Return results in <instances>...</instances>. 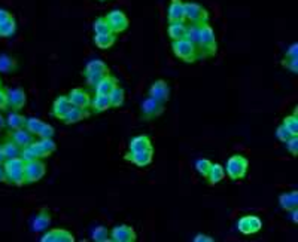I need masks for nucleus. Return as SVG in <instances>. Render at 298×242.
I'll return each instance as SVG.
<instances>
[{
    "label": "nucleus",
    "mask_w": 298,
    "mask_h": 242,
    "mask_svg": "<svg viewBox=\"0 0 298 242\" xmlns=\"http://www.w3.org/2000/svg\"><path fill=\"white\" fill-rule=\"evenodd\" d=\"M197 49H198V53H200L201 60L216 55V51H218L216 35H215V30L209 25V22L200 25V35H198V40H197Z\"/></svg>",
    "instance_id": "nucleus-1"
},
{
    "label": "nucleus",
    "mask_w": 298,
    "mask_h": 242,
    "mask_svg": "<svg viewBox=\"0 0 298 242\" xmlns=\"http://www.w3.org/2000/svg\"><path fill=\"white\" fill-rule=\"evenodd\" d=\"M24 165H26V162L19 156L5 160L3 168H5V173H6V181L9 184H14V186H18V187L26 184Z\"/></svg>",
    "instance_id": "nucleus-2"
},
{
    "label": "nucleus",
    "mask_w": 298,
    "mask_h": 242,
    "mask_svg": "<svg viewBox=\"0 0 298 242\" xmlns=\"http://www.w3.org/2000/svg\"><path fill=\"white\" fill-rule=\"evenodd\" d=\"M225 170V175H228V178L231 181H237L245 178L247 170H249V160L247 157L240 153L231 155L228 157L227 165L224 167Z\"/></svg>",
    "instance_id": "nucleus-3"
},
{
    "label": "nucleus",
    "mask_w": 298,
    "mask_h": 242,
    "mask_svg": "<svg viewBox=\"0 0 298 242\" xmlns=\"http://www.w3.org/2000/svg\"><path fill=\"white\" fill-rule=\"evenodd\" d=\"M172 51L175 53L176 58L182 60L184 63H195L200 60V53L197 46L188 39H180L172 42Z\"/></svg>",
    "instance_id": "nucleus-4"
},
{
    "label": "nucleus",
    "mask_w": 298,
    "mask_h": 242,
    "mask_svg": "<svg viewBox=\"0 0 298 242\" xmlns=\"http://www.w3.org/2000/svg\"><path fill=\"white\" fill-rule=\"evenodd\" d=\"M106 74H109V67L105 61L102 60H91L88 61L85 70H84V76L87 79L88 87H96Z\"/></svg>",
    "instance_id": "nucleus-5"
},
{
    "label": "nucleus",
    "mask_w": 298,
    "mask_h": 242,
    "mask_svg": "<svg viewBox=\"0 0 298 242\" xmlns=\"http://www.w3.org/2000/svg\"><path fill=\"white\" fill-rule=\"evenodd\" d=\"M185 8V22L191 25H203L209 22V12L204 6L195 2L184 3Z\"/></svg>",
    "instance_id": "nucleus-6"
},
{
    "label": "nucleus",
    "mask_w": 298,
    "mask_h": 242,
    "mask_svg": "<svg viewBox=\"0 0 298 242\" xmlns=\"http://www.w3.org/2000/svg\"><path fill=\"white\" fill-rule=\"evenodd\" d=\"M47 174V165L40 160L35 159L30 162H26L24 165V175H26V184H32L39 180H42Z\"/></svg>",
    "instance_id": "nucleus-7"
},
{
    "label": "nucleus",
    "mask_w": 298,
    "mask_h": 242,
    "mask_svg": "<svg viewBox=\"0 0 298 242\" xmlns=\"http://www.w3.org/2000/svg\"><path fill=\"white\" fill-rule=\"evenodd\" d=\"M105 18L107 24H109V27H110V30H112V33H115V35L124 33L130 25L128 17L121 9H113V11L107 12V15Z\"/></svg>",
    "instance_id": "nucleus-8"
},
{
    "label": "nucleus",
    "mask_w": 298,
    "mask_h": 242,
    "mask_svg": "<svg viewBox=\"0 0 298 242\" xmlns=\"http://www.w3.org/2000/svg\"><path fill=\"white\" fill-rule=\"evenodd\" d=\"M26 129L29 132H32L33 136H37L40 139H53L55 131L51 125L45 123L43 121L37 119V118H27L26 121Z\"/></svg>",
    "instance_id": "nucleus-9"
},
{
    "label": "nucleus",
    "mask_w": 298,
    "mask_h": 242,
    "mask_svg": "<svg viewBox=\"0 0 298 242\" xmlns=\"http://www.w3.org/2000/svg\"><path fill=\"white\" fill-rule=\"evenodd\" d=\"M263 229V220L258 216L249 214L237 220V230L243 235H255Z\"/></svg>",
    "instance_id": "nucleus-10"
},
{
    "label": "nucleus",
    "mask_w": 298,
    "mask_h": 242,
    "mask_svg": "<svg viewBox=\"0 0 298 242\" xmlns=\"http://www.w3.org/2000/svg\"><path fill=\"white\" fill-rule=\"evenodd\" d=\"M141 113L146 121H151V119L158 118V116H161L164 113V104L154 100V98H151V97H148L146 100L142 101Z\"/></svg>",
    "instance_id": "nucleus-11"
},
{
    "label": "nucleus",
    "mask_w": 298,
    "mask_h": 242,
    "mask_svg": "<svg viewBox=\"0 0 298 242\" xmlns=\"http://www.w3.org/2000/svg\"><path fill=\"white\" fill-rule=\"evenodd\" d=\"M124 159L134 164L139 168H145L148 165L152 164L154 160V149H148V150H141V152H127L124 155Z\"/></svg>",
    "instance_id": "nucleus-12"
},
{
    "label": "nucleus",
    "mask_w": 298,
    "mask_h": 242,
    "mask_svg": "<svg viewBox=\"0 0 298 242\" xmlns=\"http://www.w3.org/2000/svg\"><path fill=\"white\" fill-rule=\"evenodd\" d=\"M136 230L128 225H118L110 230V241L113 242H136Z\"/></svg>",
    "instance_id": "nucleus-13"
},
{
    "label": "nucleus",
    "mask_w": 298,
    "mask_h": 242,
    "mask_svg": "<svg viewBox=\"0 0 298 242\" xmlns=\"http://www.w3.org/2000/svg\"><path fill=\"white\" fill-rule=\"evenodd\" d=\"M148 94H149L151 98H154V100L164 104L166 101L170 100V87H169V84L164 79H158V80H155L151 85Z\"/></svg>",
    "instance_id": "nucleus-14"
},
{
    "label": "nucleus",
    "mask_w": 298,
    "mask_h": 242,
    "mask_svg": "<svg viewBox=\"0 0 298 242\" xmlns=\"http://www.w3.org/2000/svg\"><path fill=\"white\" fill-rule=\"evenodd\" d=\"M27 104V95L24 89L21 88H11L8 89V105L12 109V112H19Z\"/></svg>",
    "instance_id": "nucleus-15"
},
{
    "label": "nucleus",
    "mask_w": 298,
    "mask_h": 242,
    "mask_svg": "<svg viewBox=\"0 0 298 242\" xmlns=\"http://www.w3.org/2000/svg\"><path fill=\"white\" fill-rule=\"evenodd\" d=\"M69 101L73 107H79V109H85L88 110L91 107V97L87 91H84L82 88H75L69 92Z\"/></svg>",
    "instance_id": "nucleus-16"
},
{
    "label": "nucleus",
    "mask_w": 298,
    "mask_h": 242,
    "mask_svg": "<svg viewBox=\"0 0 298 242\" xmlns=\"http://www.w3.org/2000/svg\"><path fill=\"white\" fill-rule=\"evenodd\" d=\"M72 107H73V105H72V103L69 101V97H67V95H60V97H57V98L54 100L51 115H53L54 118L63 121V118L69 113V110H71Z\"/></svg>",
    "instance_id": "nucleus-17"
},
{
    "label": "nucleus",
    "mask_w": 298,
    "mask_h": 242,
    "mask_svg": "<svg viewBox=\"0 0 298 242\" xmlns=\"http://www.w3.org/2000/svg\"><path fill=\"white\" fill-rule=\"evenodd\" d=\"M167 21L185 22V8L182 0H170V5L167 8Z\"/></svg>",
    "instance_id": "nucleus-18"
},
{
    "label": "nucleus",
    "mask_w": 298,
    "mask_h": 242,
    "mask_svg": "<svg viewBox=\"0 0 298 242\" xmlns=\"http://www.w3.org/2000/svg\"><path fill=\"white\" fill-rule=\"evenodd\" d=\"M42 242H73L75 236L66 229H51L42 238Z\"/></svg>",
    "instance_id": "nucleus-19"
},
{
    "label": "nucleus",
    "mask_w": 298,
    "mask_h": 242,
    "mask_svg": "<svg viewBox=\"0 0 298 242\" xmlns=\"http://www.w3.org/2000/svg\"><path fill=\"white\" fill-rule=\"evenodd\" d=\"M282 67L292 73H297L298 70V45L297 43H292L289 46V49L286 51L285 58L282 60Z\"/></svg>",
    "instance_id": "nucleus-20"
},
{
    "label": "nucleus",
    "mask_w": 298,
    "mask_h": 242,
    "mask_svg": "<svg viewBox=\"0 0 298 242\" xmlns=\"http://www.w3.org/2000/svg\"><path fill=\"white\" fill-rule=\"evenodd\" d=\"M51 225V214H50V211L48 209H40L39 212H37V216H36L35 219H33V222H32V230L33 232H43V230H47L48 227Z\"/></svg>",
    "instance_id": "nucleus-21"
},
{
    "label": "nucleus",
    "mask_w": 298,
    "mask_h": 242,
    "mask_svg": "<svg viewBox=\"0 0 298 242\" xmlns=\"http://www.w3.org/2000/svg\"><path fill=\"white\" fill-rule=\"evenodd\" d=\"M11 140H12L17 146H19L21 149L30 146V144L35 141V140H33V134L29 132L26 128H21V129L12 131V132H11Z\"/></svg>",
    "instance_id": "nucleus-22"
},
{
    "label": "nucleus",
    "mask_w": 298,
    "mask_h": 242,
    "mask_svg": "<svg viewBox=\"0 0 298 242\" xmlns=\"http://www.w3.org/2000/svg\"><path fill=\"white\" fill-rule=\"evenodd\" d=\"M117 85H118L117 77L112 76V74H106L105 77L94 87V91L99 95H109L112 92V89L117 87Z\"/></svg>",
    "instance_id": "nucleus-23"
},
{
    "label": "nucleus",
    "mask_w": 298,
    "mask_h": 242,
    "mask_svg": "<svg viewBox=\"0 0 298 242\" xmlns=\"http://www.w3.org/2000/svg\"><path fill=\"white\" fill-rule=\"evenodd\" d=\"M148 149H154L152 147V141L148 136L142 134V136H136L134 139L130 140L128 143V150L130 152H141V150H148Z\"/></svg>",
    "instance_id": "nucleus-24"
},
{
    "label": "nucleus",
    "mask_w": 298,
    "mask_h": 242,
    "mask_svg": "<svg viewBox=\"0 0 298 242\" xmlns=\"http://www.w3.org/2000/svg\"><path fill=\"white\" fill-rule=\"evenodd\" d=\"M89 118V112L85 109H79V107H72L69 110V113L63 118V123L66 125H72V123H78V122L84 121Z\"/></svg>",
    "instance_id": "nucleus-25"
},
{
    "label": "nucleus",
    "mask_w": 298,
    "mask_h": 242,
    "mask_svg": "<svg viewBox=\"0 0 298 242\" xmlns=\"http://www.w3.org/2000/svg\"><path fill=\"white\" fill-rule=\"evenodd\" d=\"M279 205L283 211H291L298 207V192L292 191L288 193H282L279 196Z\"/></svg>",
    "instance_id": "nucleus-26"
},
{
    "label": "nucleus",
    "mask_w": 298,
    "mask_h": 242,
    "mask_svg": "<svg viewBox=\"0 0 298 242\" xmlns=\"http://www.w3.org/2000/svg\"><path fill=\"white\" fill-rule=\"evenodd\" d=\"M187 29H188V25L185 22H169L167 35L172 39V42L180 40V39L187 37Z\"/></svg>",
    "instance_id": "nucleus-27"
},
{
    "label": "nucleus",
    "mask_w": 298,
    "mask_h": 242,
    "mask_svg": "<svg viewBox=\"0 0 298 242\" xmlns=\"http://www.w3.org/2000/svg\"><path fill=\"white\" fill-rule=\"evenodd\" d=\"M225 178V170L221 164H212L209 174L206 177L209 186H216L218 183H221Z\"/></svg>",
    "instance_id": "nucleus-28"
},
{
    "label": "nucleus",
    "mask_w": 298,
    "mask_h": 242,
    "mask_svg": "<svg viewBox=\"0 0 298 242\" xmlns=\"http://www.w3.org/2000/svg\"><path fill=\"white\" fill-rule=\"evenodd\" d=\"M18 69V63L15 58H12L8 53H0V73L11 74L15 73Z\"/></svg>",
    "instance_id": "nucleus-29"
},
{
    "label": "nucleus",
    "mask_w": 298,
    "mask_h": 242,
    "mask_svg": "<svg viewBox=\"0 0 298 242\" xmlns=\"http://www.w3.org/2000/svg\"><path fill=\"white\" fill-rule=\"evenodd\" d=\"M91 109H93L94 113H103L106 110L112 109L109 95H99V94H96V97L91 98Z\"/></svg>",
    "instance_id": "nucleus-30"
},
{
    "label": "nucleus",
    "mask_w": 298,
    "mask_h": 242,
    "mask_svg": "<svg viewBox=\"0 0 298 242\" xmlns=\"http://www.w3.org/2000/svg\"><path fill=\"white\" fill-rule=\"evenodd\" d=\"M117 42V36L113 33H109V35H96L94 36V43L99 49L106 51L109 48H112Z\"/></svg>",
    "instance_id": "nucleus-31"
},
{
    "label": "nucleus",
    "mask_w": 298,
    "mask_h": 242,
    "mask_svg": "<svg viewBox=\"0 0 298 242\" xmlns=\"http://www.w3.org/2000/svg\"><path fill=\"white\" fill-rule=\"evenodd\" d=\"M15 32H17V21L14 15L0 22V37H11L15 35Z\"/></svg>",
    "instance_id": "nucleus-32"
},
{
    "label": "nucleus",
    "mask_w": 298,
    "mask_h": 242,
    "mask_svg": "<svg viewBox=\"0 0 298 242\" xmlns=\"http://www.w3.org/2000/svg\"><path fill=\"white\" fill-rule=\"evenodd\" d=\"M26 121H27V118H24V116H22V115H19L18 112H11V113L8 115L6 125L9 126V129L15 131V129L26 128Z\"/></svg>",
    "instance_id": "nucleus-33"
},
{
    "label": "nucleus",
    "mask_w": 298,
    "mask_h": 242,
    "mask_svg": "<svg viewBox=\"0 0 298 242\" xmlns=\"http://www.w3.org/2000/svg\"><path fill=\"white\" fill-rule=\"evenodd\" d=\"M109 100H110V105L113 109L121 107L124 101H125V91H124V88L117 85V87L112 89V92L109 94Z\"/></svg>",
    "instance_id": "nucleus-34"
},
{
    "label": "nucleus",
    "mask_w": 298,
    "mask_h": 242,
    "mask_svg": "<svg viewBox=\"0 0 298 242\" xmlns=\"http://www.w3.org/2000/svg\"><path fill=\"white\" fill-rule=\"evenodd\" d=\"M93 30H94V35H109V33H112L105 17H100L93 21Z\"/></svg>",
    "instance_id": "nucleus-35"
},
{
    "label": "nucleus",
    "mask_w": 298,
    "mask_h": 242,
    "mask_svg": "<svg viewBox=\"0 0 298 242\" xmlns=\"http://www.w3.org/2000/svg\"><path fill=\"white\" fill-rule=\"evenodd\" d=\"M91 239L96 242H109L110 241V233L107 232L105 226H97L91 232Z\"/></svg>",
    "instance_id": "nucleus-36"
},
{
    "label": "nucleus",
    "mask_w": 298,
    "mask_h": 242,
    "mask_svg": "<svg viewBox=\"0 0 298 242\" xmlns=\"http://www.w3.org/2000/svg\"><path fill=\"white\" fill-rule=\"evenodd\" d=\"M2 150L3 153L6 156V159H11V157H17L21 153V147L17 146L12 140L11 141H6L3 146H2Z\"/></svg>",
    "instance_id": "nucleus-37"
},
{
    "label": "nucleus",
    "mask_w": 298,
    "mask_h": 242,
    "mask_svg": "<svg viewBox=\"0 0 298 242\" xmlns=\"http://www.w3.org/2000/svg\"><path fill=\"white\" fill-rule=\"evenodd\" d=\"M194 167H195L197 173L200 174L203 178H206V177H208V174H209V170H211L212 162L209 160V159H204V157H201V159H197V160H195Z\"/></svg>",
    "instance_id": "nucleus-38"
},
{
    "label": "nucleus",
    "mask_w": 298,
    "mask_h": 242,
    "mask_svg": "<svg viewBox=\"0 0 298 242\" xmlns=\"http://www.w3.org/2000/svg\"><path fill=\"white\" fill-rule=\"evenodd\" d=\"M282 125H285L294 136H298V118L297 115L294 113V115H291V116H286V118H283V122H282Z\"/></svg>",
    "instance_id": "nucleus-39"
},
{
    "label": "nucleus",
    "mask_w": 298,
    "mask_h": 242,
    "mask_svg": "<svg viewBox=\"0 0 298 242\" xmlns=\"http://www.w3.org/2000/svg\"><path fill=\"white\" fill-rule=\"evenodd\" d=\"M276 137H278V140L279 141H282V143H286L289 139H292L294 137V134L285 126V125H279L278 126V129H276Z\"/></svg>",
    "instance_id": "nucleus-40"
},
{
    "label": "nucleus",
    "mask_w": 298,
    "mask_h": 242,
    "mask_svg": "<svg viewBox=\"0 0 298 242\" xmlns=\"http://www.w3.org/2000/svg\"><path fill=\"white\" fill-rule=\"evenodd\" d=\"M40 144H42V147H43V150L47 152V155L51 156L55 152V149H57V146H55V143L53 141V139H40L39 141Z\"/></svg>",
    "instance_id": "nucleus-41"
},
{
    "label": "nucleus",
    "mask_w": 298,
    "mask_h": 242,
    "mask_svg": "<svg viewBox=\"0 0 298 242\" xmlns=\"http://www.w3.org/2000/svg\"><path fill=\"white\" fill-rule=\"evenodd\" d=\"M285 146H286V150L291 153L292 156H297L298 155V136H294L292 139H289L286 143H285Z\"/></svg>",
    "instance_id": "nucleus-42"
},
{
    "label": "nucleus",
    "mask_w": 298,
    "mask_h": 242,
    "mask_svg": "<svg viewBox=\"0 0 298 242\" xmlns=\"http://www.w3.org/2000/svg\"><path fill=\"white\" fill-rule=\"evenodd\" d=\"M19 157H21L24 162H30V160H35V159H37L35 155V152L32 150V147H30V146H27V147H22V149H21Z\"/></svg>",
    "instance_id": "nucleus-43"
},
{
    "label": "nucleus",
    "mask_w": 298,
    "mask_h": 242,
    "mask_svg": "<svg viewBox=\"0 0 298 242\" xmlns=\"http://www.w3.org/2000/svg\"><path fill=\"white\" fill-rule=\"evenodd\" d=\"M30 147H32V150L35 152V155L37 159H43V157H48L47 155V152L43 150V147H42V144L39 143V141H33L32 144H30Z\"/></svg>",
    "instance_id": "nucleus-44"
},
{
    "label": "nucleus",
    "mask_w": 298,
    "mask_h": 242,
    "mask_svg": "<svg viewBox=\"0 0 298 242\" xmlns=\"http://www.w3.org/2000/svg\"><path fill=\"white\" fill-rule=\"evenodd\" d=\"M9 105H8V91L6 89H2L0 87V110H8Z\"/></svg>",
    "instance_id": "nucleus-45"
},
{
    "label": "nucleus",
    "mask_w": 298,
    "mask_h": 242,
    "mask_svg": "<svg viewBox=\"0 0 298 242\" xmlns=\"http://www.w3.org/2000/svg\"><path fill=\"white\" fill-rule=\"evenodd\" d=\"M194 242H213V238H212V236H209V235L198 233V235H195Z\"/></svg>",
    "instance_id": "nucleus-46"
},
{
    "label": "nucleus",
    "mask_w": 298,
    "mask_h": 242,
    "mask_svg": "<svg viewBox=\"0 0 298 242\" xmlns=\"http://www.w3.org/2000/svg\"><path fill=\"white\" fill-rule=\"evenodd\" d=\"M11 15H12V14H11L9 11H6V9H0V22H3L5 19H8Z\"/></svg>",
    "instance_id": "nucleus-47"
},
{
    "label": "nucleus",
    "mask_w": 298,
    "mask_h": 242,
    "mask_svg": "<svg viewBox=\"0 0 298 242\" xmlns=\"http://www.w3.org/2000/svg\"><path fill=\"white\" fill-rule=\"evenodd\" d=\"M289 212H291V220H292V223H294V225H297V223H298V211H297V208L291 209Z\"/></svg>",
    "instance_id": "nucleus-48"
},
{
    "label": "nucleus",
    "mask_w": 298,
    "mask_h": 242,
    "mask_svg": "<svg viewBox=\"0 0 298 242\" xmlns=\"http://www.w3.org/2000/svg\"><path fill=\"white\" fill-rule=\"evenodd\" d=\"M0 181H6V173H5L3 165H0Z\"/></svg>",
    "instance_id": "nucleus-49"
},
{
    "label": "nucleus",
    "mask_w": 298,
    "mask_h": 242,
    "mask_svg": "<svg viewBox=\"0 0 298 242\" xmlns=\"http://www.w3.org/2000/svg\"><path fill=\"white\" fill-rule=\"evenodd\" d=\"M5 160H6V156H5L3 150H2V147H0V165H3V164H5Z\"/></svg>",
    "instance_id": "nucleus-50"
},
{
    "label": "nucleus",
    "mask_w": 298,
    "mask_h": 242,
    "mask_svg": "<svg viewBox=\"0 0 298 242\" xmlns=\"http://www.w3.org/2000/svg\"><path fill=\"white\" fill-rule=\"evenodd\" d=\"M5 125H6V121H5V118H3V116L0 115V129H2V128H3Z\"/></svg>",
    "instance_id": "nucleus-51"
},
{
    "label": "nucleus",
    "mask_w": 298,
    "mask_h": 242,
    "mask_svg": "<svg viewBox=\"0 0 298 242\" xmlns=\"http://www.w3.org/2000/svg\"><path fill=\"white\" fill-rule=\"evenodd\" d=\"M100 2H107V0H100Z\"/></svg>",
    "instance_id": "nucleus-52"
},
{
    "label": "nucleus",
    "mask_w": 298,
    "mask_h": 242,
    "mask_svg": "<svg viewBox=\"0 0 298 242\" xmlns=\"http://www.w3.org/2000/svg\"><path fill=\"white\" fill-rule=\"evenodd\" d=\"M0 87H2V80H0Z\"/></svg>",
    "instance_id": "nucleus-53"
}]
</instances>
